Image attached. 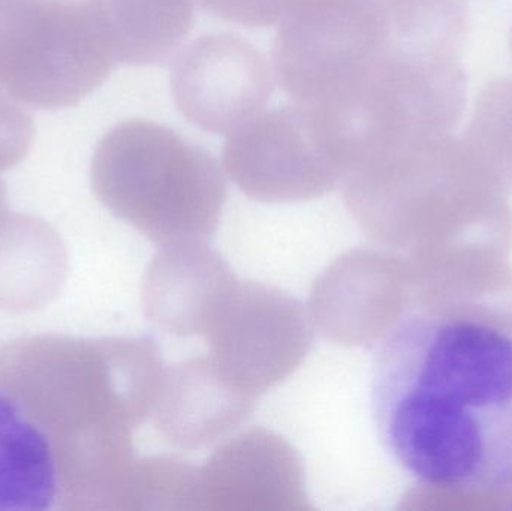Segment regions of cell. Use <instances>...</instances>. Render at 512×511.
I'll list each match as a JSON object with an SVG mask.
<instances>
[{
	"label": "cell",
	"mask_w": 512,
	"mask_h": 511,
	"mask_svg": "<svg viewBox=\"0 0 512 511\" xmlns=\"http://www.w3.org/2000/svg\"><path fill=\"white\" fill-rule=\"evenodd\" d=\"M224 168L240 191L262 203L322 197L345 174L327 123L298 104L261 113L230 134Z\"/></svg>",
	"instance_id": "cell-6"
},
{
	"label": "cell",
	"mask_w": 512,
	"mask_h": 511,
	"mask_svg": "<svg viewBox=\"0 0 512 511\" xmlns=\"http://www.w3.org/2000/svg\"><path fill=\"white\" fill-rule=\"evenodd\" d=\"M116 62L152 66L167 62L195 20V0H87Z\"/></svg>",
	"instance_id": "cell-13"
},
{
	"label": "cell",
	"mask_w": 512,
	"mask_h": 511,
	"mask_svg": "<svg viewBox=\"0 0 512 511\" xmlns=\"http://www.w3.org/2000/svg\"><path fill=\"white\" fill-rule=\"evenodd\" d=\"M254 402L218 371L210 356L194 357L165 366L150 420L167 443L203 449L236 431Z\"/></svg>",
	"instance_id": "cell-11"
},
{
	"label": "cell",
	"mask_w": 512,
	"mask_h": 511,
	"mask_svg": "<svg viewBox=\"0 0 512 511\" xmlns=\"http://www.w3.org/2000/svg\"><path fill=\"white\" fill-rule=\"evenodd\" d=\"M204 338L218 371L256 398L279 386L306 359L312 326L291 294L239 282Z\"/></svg>",
	"instance_id": "cell-7"
},
{
	"label": "cell",
	"mask_w": 512,
	"mask_h": 511,
	"mask_svg": "<svg viewBox=\"0 0 512 511\" xmlns=\"http://www.w3.org/2000/svg\"><path fill=\"white\" fill-rule=\"evenodd\" d=\"M32 116L0 87V170L20 164L33 144Z\"/></svg>",
	"instance_id": "cell-16"
},
{
	"label": "cell",
	"mask_w": 512,
	"mask_h": 511,
	"mask_svg": "<svg viewBox=\"0 0 512 511\" xmlns=\"http://www.w3.org/2000/svg\"><path fill=\"white\" fill-rule=\"evenodd\" d=\"M379 438L421 485L512 486V333L477 317L412 312L376 342Z\"/></svg>",
	"instance_id": "cell-1"
},
{
	"label": "cell",
	"mask_w": 512,
	"mask_h": 511,
	"mask_svg": "<svg viewBox=\"0 0 512 511\" xmlns=\"http://www.w3.org/2000/svg\"><path fill=\"white\" fill-rule=\"evenodd\" d=\"M237 284L206 242L162 246L144 276V311L170 335L206 336Z\"/></svg>",
	"instance_id": "cell-10"
},
{
	"label": "cell",
	"mask_w": 512,
	"mask_h": 511,
	"mask_svg": "<svg viewBox=\"0 0 512 511\" xmlns=\"http://www.w3.org/2000/svg\"><path fill=\"white\" fill-rule=\"evenodd\" d=\"M165 365L141 338L32 335L0 347V389L47 435L57 470L56 509L125 511Z\"/></svg>",
	"instance_id": "cell-2"
},
{
	"label": "cell",
	"mask_w": 512,
	"mask_h": 511,
	"mask_svg": "<svg viewBox=\"0 0 512 511\" xmlns=\"http://www.w3.org/2000/svg\"><path fill=\"white\" fill-rule=\"evenodd\" d=\"M273 45L277 81L325 117L349 107L393 50L387 0H291Z\"/></svg>",
	"instance_id": "cell-4"
},
{
	"label": "cell",
	"mask_w": 512,
	"mask_h": 511,
	"mask_svg": "<svg viewBox=\"0 0 512 511\" xmlns=\"http://www.w3.org/2000/svg\"><path fill=\"white\" fill-rule=\"evenodd\" d=\"M463 138L484 162L512 171V78L490 81L481 90Z\"/></svg>",
	"instance_id": "cell-15"
},
{
	"label": "cell",
	"mask_w": 512,
	"mask_h": 511,
	"mask_svg": "<svg viewBox=\"0 0 512 511\" xmlns=\"http://www.w3.org/2000/svg\"><path fill=\"white\" fill-rule=\"evenodd\" d=\"M114 65L89 2L11 0L0 9V87L20 104L74 107Z\"/></svg>",
	"instance_id": "cell-5"
},
{
	"label": "cell",
	"mask_w": 512,
	"mask_h": 511,
	"mask_svg": "<svg viewBox=\"0 0 512 511\" xmlns=\"http://www.w3.org/2000/svg\"><path fill=\"white\" fill-rule=\"evenodd\" d=\"M0 173H2V170H0ZM8 212V195H6L5 183L0 179V218H3Z\"/></svg>",
	"instance_id": "cell-18"
},
{
	"label": "cell",
	"mask_w": 512,
	"mask_h": 511,
	"mask_svg": "<svg viewBox=\"0 0 512 511\" xmlns=\"http://www.w3.org/2000/svg\"><path fill=\"white\" fill-rule=\"evenodd\" d=\"M90 177L96 198L161 248L206 242L227 201L215 156L150 120H126L108 131Z\"/></svg>",
	"instance_id": "cell-3"
},
{
	"label": "cell",
	"mask_w": 512,
	"mask_h": 511,
	"mask_svg": "<svg viewBox=\"0 0 512 511\" xmlns=\"http://www.w3.org/2000/svg\"><path fill=\"white\" fill-rule=\"evenodd\" d=\"M291 0H200L204 11L228 23L248 27L273 26Z\"/></svg>",
	"instance_id": "cell-17"
},
{
	"label": "cell",
	"mask_w": 512,
	"mask_h": 511,
	"mask_svg": "<svg viewBox=\"0 0 512 511\" xmlns=\"http://www.w3.org/2000/svg\"><path fill=\"white\" fill-rule=\"evenodd\" d=\"M56 500V462L47 435L0 389V510H51Z\"/></svg>",
	"instance_id": "cell-14"
},
{
	"label": "cell",
	"mask_w": 512,
	"mask_h": 511,
	"mask_svg": "<svg viewBox=\"0 0 512 511\" xmlns=\"http://www.w3.org/2000/svg\"><path fill=\"white\" fill-rule=\"evenodd\" d=\"M198 473L201 510H313L300 456L285 438L265 429L228 441Z\"/></svg>",
	"instance_id": "cell-9"
},
{
	"label": "cell",
	"mask_w": 512,
	"mask_h": 511,
	"mask_svg": "<svg viewBox=\"0 0 512 511\" xmlns=\"http://www.w3.org/2000/svg\"><path fill=\"white\" fill-rule=\"evenodd\" d=\"M171 90L189 122L230 135L264 113L274 92L273 74L254 44L236 33H212L177 54Z\"/></svg>",
	"instance_id": "cell-8"
},
{
	"label": "cell",
	"mask_w": 512,
	"mask_h": 511,
	"mask_svg": "<svg viewBox=\"0 0 512 511\" xmlns=\"http://www.w3.org/2000/svg\"><path fill=\"white\" fill-rule=\"evenodd\" d=\"M69 273L62 236L39 216L0 218V309L38 311L59 297Z\"/></svg>",
	"instance_id": "cell-12"
}]
</instances>
